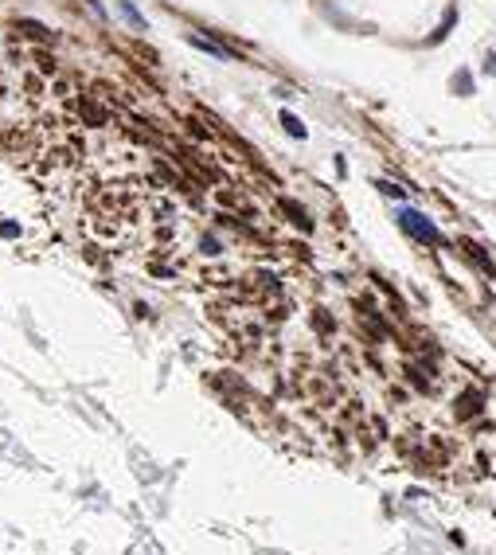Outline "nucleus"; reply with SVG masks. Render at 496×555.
Returning a JSON list of instances; mask_svg holds the SVG:
<instances>
[{
  "label": "nucleus",
  "instance_id": "f257e3e1",
  "mask_svg": "<svg viewBox=\"0 0 496 555\" xmlns=\"http://www.w3.org/2000/svg\"><path fill=\"white\" fill-rule=\"evenodd\" d=\"M399 223H403V231H407V235H415V239H418V243H426V246H434V243H437V227L426 219L422 211L403 208V211H399Z\"/></svg>",
  "mask_w": 496,
  "mask_h": 555
},
{
  "label": "nucleus",
  "instance_id": "f03ea898",
  "mask_svg": "<svg viewBox=\"0 0 496 555\" xmlns=\"http://www.w3.org/2000/svg\"><path fill=\"white\" fill-rule=\"evenodd\" d=\"M192 47H200V51H208V55H215V59H231V51H227V47L211 44V39H203V36H192Z\"/></svg>",
  "mask_w": 496,
  "mask_h": 555
},
{
  "label": "nucleus",
  "instance_id": "7ed1b4c3",
  "mask_svg": "<svg viewBox=\"0 0 496 555\" xmlns=\"http://www.w3.org/2000/svg\"><path fill=\"white\" fill-rule=\"evenodd\" d=\"M282 121H285V129H289V134H293V137H305V126L293 118V114H282Z\"/></svg>",
  "mask_w": 496,
  "mask_h": 555
},
{
  "label": "nucleus",
  "instance_id": "20e7f679",
  "mask_svg": "<svg viewBox=\"0 0 496 555\" xmlns=\"http://www.w3.org/2000/svg\"><path fill=\"white\" fill-rule=\"evenodd\" d=\"M121 12H126V20L133 24V28H145V20L137 16V8H133V4H121Z\"/></svg>",
  "mask_w": 496,
  "mask_h": 555
}]
</instances>
